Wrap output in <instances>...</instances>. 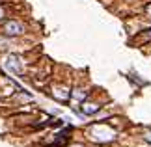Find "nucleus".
<instances>
[{
  "instance_id": "f03ea898",
  "label": "nucleus",
  "mask_w": 151,
  "mask_h": 147,
  "mask_svg": "<svg viewBox=\"0 0 151 147\" xmlns=\"http://www.w3.org/2000/svg\"><path fill=\"white\" fill-rule=\"evenodd\" d=\"M6 67L11 69V71H15V73H19V71H21L19 58H17V56H9V58H8V62H6Z\"/></svg>"
},
{
  "instance_id": "f257e3e1",
  "label": "nucleus",
  "mask_w": 151,
  "mask_h": 147,
  "mask_svg": "<svg viewBox=\"0 0 151 147\" xmlns=\"http://www.w3.org/2000/svg\"><path fill=\"white\" fill-rule=\"evenodd\" d=\"M4 34L6 36H19V34H22V24L17 21H8L4 24Z\"/></svg>"
},
{
  "instance_id": "20e7f679",
  "label": "nucleus",
  "mask_w": 151,
  "mask_h": 147,
  "mask_svg": "<svg viewBox=\"0 0 151 147\" xmlns=\"http://www.w3.org/2000/svg\"><path fill=\"white\" fill-rule=\"evenodd\" d=\"M149 11H151V6H149Z\"/></svg>"
},
{
  "instance_id": "7ed1b4c3",
  "label": "nucleus",
  "mask_w": 151,
  "mask_h": 147,
  "mask_svg": "<svg viewBox=\"0 0 151 147\" xmlns=\"http://www.w3.org/2000/svg\"><path fill=\"white\" fill-rule=\"evenodd\" d=\"M99 110L97 106H93V104H86V108H84V112L86 114H95V112Z\"/></svg>"
}]
</instances>
